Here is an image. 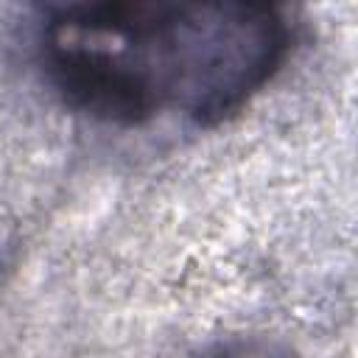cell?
<instances>
[{"instance_id": "obj_1", "label": "cell", "mask_w": 358, "mask_h": 358, "mask_svg": "<svg viewBox=\"0 0 358 358\" xmlns=\"http://www.w3.org/2000/svg\"><path fill=\"white\" fill-rule=\"evenodd\" d=\"M291 45L294 25L268 3H70L36 28L59 101L117 129L165 117L221 126L282 70Z\"/></svg>"}, {"instance_id": "obj_2", "label": "cell", "mask_w": 358, "mask_h": 358, "mask_svg": "<svg viewBox=\"0 0 358 358\" xmlns=\"http://www.w3.org/2000/svg\"><path fill=\"white\" fill-rule=\"evenodd\" d=\"M190 358H288V355L266 338H227L193 352Z\"/></svg>"}]
</instances>
